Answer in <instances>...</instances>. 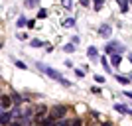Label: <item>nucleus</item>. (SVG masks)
<instances>
[{
    "label": "nucleus",
    "mask_w": 132,
    "mask_h": 126,
    "mask_svg": "<svg viewBox=\"0 0 132 126\" xmlns=\"http://www.w3.org/2000/svg\"><path fill=\"white\" fill-rule=\"evenodd\" d=\"M38 67H39V69H42V71H44V73H45V75H47V77H51L53 81L61 83V85H65V87H69V85H71V83L67 81V79H65V77H63V75H61L59 71H55V69H51V67H44V65H42V63H39Z\"/></svg>",
    "instance_id": "1"
},
{
    "label": "nucleus",
    "mask_w": 132,
    "mask_h": 126,
    "mask_svg": "<svg viewBox=\"0 0 132 126\" xmlns=\"http://www.w3.org/2000/svg\"><path fill=\"white\" fill-rule=\"evenodd\" d=\"M65 112H67L65 106H63V104H57V106H53V108L50 110V118L57 122V120H61V118L65 116Z\"/></svg>",
    "instance_id": "2"
},
{
    "label": "nucleus",
    "mask_w": 132,
    "mask_h": 126,
    "mask_svg": "<svg viewBox=\"0 0 132 126\" xmlns=\"http://www.w3.org/2000/svg\"><path fill=\"white\" fill-rule=\"evenodd\" d=\"M122 49H124V47H122V44H118V41H110V44H106V53H109V55H116V53H120Z\"/></svg>",
    "instance_id": "3"
},
{
    "label": "nucleus",
    "mask_w": 132,
    "mask_h": 126,
    "mask_svg": "<svg viewBox=\"0 0 132 126\" xmlns=\"http://www.w3.org/2000/svg\"><path fill=\"white\" fill-rule=\"evenodd\" d=\"M10 122H12L10 112H2V114H0V126H8Z\"/></svg>",
    "instance_id": "4"
},
{
    "label": "nucleus",
    "mask_w": 132,
    "mask_h": 126,
    "mask_svg": "<svg viewBox=\"0 0 132 126\" xmlns=\"http://www.w3.org/2000/svg\"><path fill=\"white\" fill-rule=\"evenodd\" d=\"M114 110H118V112H122V114H132V110L128 108L126 104H114Z\"/></svg>",
    "instance_id": "5"
},
{
    "label": "nucleus",
    "mask_w": 132,
    "mask_h": 126,
    "mask_svg": "<svg viewBox=\"0 0 132 126\" xmlns=\"http://www.w3.org/2000/svg\"><path fill=\"white\" fill-rule=\"evenodd\" d=\"M110 32H112V30H110V26H101V30H99V33L101 36H103V38H110Z\"/></svg>",
    "instance_id": "6"
},
{
    "label": "nucleus",
    "mask_w": 132,
    "mask_h": 126,
    "mask_svg": "<svg viewBox=\"0 0 132 126\" xmlns=\"http://www.w3.org/2000/svg\"><path fill=\"white\" fill-rule=\"evenodd\" d=\"M55 124H57V122L51 120L50 116H47V118H44V120H39V126H55Z\"/></svg>",
    "instance_id": "7"
},
{
    "label": "nucleus",
    "mask_w": 132,
    "mask_h": 126,
    "mask_svg": "<svg viewBox=\"0 0 132 126\" xmlns=\"http://www.w3.org/2000/svg\"><path fill=\"white\" fill-rule=\"evenodd\" d=\"M12 99L10 97H0V106H10Z\"/></svg>",
    "instance_id": "8"
},
{
    "label": "nucleus",
    "mask_w": 132,
    "mask_h": 126,
    "mask_svg": "<svg viewBox=\"0 0 132 126\" xmlns=\"http://www.w3.org/2000/svg\"><path fill=\"white\" fill-rule=\"evenodd\" d=\"M118 6H120L122 12H126L128 10V0H118Z\"/></svg>",
    "instance_id": "9"
},
{
    "label": "nucleus",
    "mask_w": 132,
    "mask_h": 126,
    "mask_svg": "<svg viewBox=\"0 0 132 126\" xmlns=\"http://www.w3.org/2000/svg\"><path fill=\"white\" fill-rule=\"evenodd\" d=\"M116 79H118V83H120V85H128V83H130V79H128V77H124V75H118Z\"/></svg>",
    "instance_id": "10"
},
{
    "label": "nucleus",
    "mask_w": 132,
    "mask_h": 126,
    "mask_svg": "<svg viewBox=\"0 0 132 126\" xmlns=\"http://www.w3.org/2000/svg\"><path fill=\"white\" fill-rule=\"evenodd\" d=\"M30 45H32V47H42V45H44V41H39V39H32V41H30Z\"/></svg>",
    "instance_id": "11"
},
{
    "label": "nucleus",
    "mask_w": 132,
    "mask_h": 126,
    "mask_svg": "<svg viewBox=\"0 0 132 126\" xmlns=\"http://www.w3.org/2000/svg\"><path fill=\"white\" fill-rule=\"evenodd\" d=\"M87 55H89V57H97V49H95L93 45H91V47L87 49Z\"/></svg>",
    "instance_id": "12"
},
{
    "label": "nucleus",
    "mask_w": 132,
    "mask_h": 126,
    "mask_svg": "<svg viewBox=\"0 0 132 126\" xmlns=\"http://www.w3.org/2000/svg\"><path fill=\"white\" fill-rule=\"evenodd\" d=\"M110 59H112L114 65H120V55H118V53H116V55H110Z\"/></svg>",
    "instance_id": "13"
},
{
    "label": "nucleus",
    "mask_w": 132,
    "mask_h": 126,
    "mask_svg": "<svg viewBox=\"0 0 132 126\" xmlns=\"http://www.w3.org/2000/svg\"><path fill=\"white\" fill-rule=\"evenodd\" d=\"M38 2L39 0H26V6L28 8H34V6H38Z\"/></svg>",
    "instance_id": "14"
},
{
    "label": "nucleus",
    "mask_w": 132,
    "mask_h": 126,
    "mask_svg": "<svg viewBox=\"0 0 132 126\" xmlns=\"http://www.w3.org/2000/svg\"><path fill=\"white\" fill-rule=\"evenodd\" d=\"M63 49H65L67 53H73V51H75V45H73V44H67L65 47H63Z\"/></svg>",
    "instance_id": "15"
},
{
    "label": "nucleus",
    "mask_w": 132,
    "mask_h": 126,
    "mask_svg": "<svg viewBox=\"0 0 132 126\" xmlns=\"http://www.w3.org/2000/svg\"><path fill=\"white\" fill-rule=\"evenodd\" d=\"M103 2H105V0H95V10H101V8H103Z\"/></svg>",
    "instance_id": "16"
},
{
    "label": "nucleus",
    "mask_w": 132,
    "mask_h": 126,
    "mask_svg": "<svg viewBox=\"0 0 132 126\" xmlns=\"http://www.w3.org/2000/svg\"><path fill=\"white\" fill-rule=\"evenodd\" d=\"M45 16H47V10H44V8H42V10L38 12V18H42V20H44Z\"/></svg>",
    "instance_id": "17"
},
{
    "label": "nucleus",
    "mask_w": 132,
    "mask_h": 126,
    "mask_svg": "<svg viewBox=\"0 0 132 126\" xmlns=\"http://www.w3.org/2000/svg\"><path fill=\"white\" fill-rule=\"evenodd\" d=\"M12 100H14V103H22V97H20V95H12Z\"/></svg>",
    "instance_id": "18"
},
{
    "label": "nucleus",
    "mask_w": 132,
    "mask_h": 126,
    "mask_svg": "<svg viewBox=\"0 0 132 126\" xmlns=\"http://www.w3.org/2000/svg\"><path fill=\"white\" fill-rule=\"evenodd\" d=\"M95 81L101 85V83H105V77H103V75H95Z\"/></svg>",
    "instance_id": "19"
},
{
    "label": "nucleus",
    "mask_w": 132,
    "mask_h": 126,
    "mask_svg": "<svg viewBox=\"0 0 132 126\" xmlns=\"http://www.w3.org/2000/svg\"><path fill=\"white\" fill-rule=\"evenodd\" d=\"M14 63H16V67H20V69H26V63H24V61H14Z\"/></svg>",
    "instance_id": "20"
},
{
    "label": "nucleus",
    "mask_w": 132,
    "mask_h": 126,
    "mask_svg": "<svg viewBox=\"0 0 132 126\" xmlns=\"http://www.w3.org/2000/svg\"><path fill=\"white\" fill-rule=\"evenodd\" d=\"M69 126H81V120H79V118H75V120L69 122Z\"/></svg>",
    "instance_id": "21"
},
{
    "label": "nucleus",
    "mask_w": 132,
    "mask_h": 126,
    "mask_svg": "<svg viewBox=\"0 0 132 126\" xmlns=\"http://www.w3.org/2000/svg\"><path fill=\"white\" fill-rule=\"evenodd\" d=\"M26 24H28L26 18H18V26H26Z\"/></svg>",
    "instance_id": "22"
},
{
    "label": "nucleus",
    "mask_w": 132,
    "mask_h": 126,
    "mask_svg": "<svg viewBox=\"0 0 132 126\" xmlns=\"http://www.w3.org/2000/svg\"><path fill=\"white\" fill-rule=\"evenodd\" d=\"M103 65H105V69H106V71L110 73V65H109V63H106V59H103Z\"/></svg>",
    "instance_id": "23"
},
{
    "label": "nucleus",
    "mask_w": 132,
    "mask_h": 126,
    "mask_svg": "<svg viewBox=\"0 0 132 126\" xmlns=\"http://www.w3.org/2000/svg\"><path fill=\"white\" fill-rule=\"evenodd\" d=\"M55 126H69V122H67V120H61V122H57Z\"/></svg>",
    "instance_id": "24"
},
{
    "label": "nucleus",
    "mask_w": 132,
    "mask_h": 126,
    "mask_svg": "<svg viewBox=\"0 0 132 126\" xmlns=\"http://www.w3.org/2000/svg\"><path fill=\"white\" fill-rule=\"evenodd\" d=\"M75 73H77V77H83V75H85V71H81V69H75Z\"/></svg>",
    "instance_id": "25"
},
{
    "label": "nucleus",
    "mask_w": 132,
    "mask_h": 126,
    "mask_svg": "<svg viewBox=\"0 0 132 126\" xmlns=\"http://www.w3.org/2000/svg\"><path fill=\"white\" fill-rule=\"evenodd\" d=\"M81 4L83 6H89V0H81Z\"/></svg>",
    "instance_id": "26"
},
{
    "label": "nucleus",
    "mask_w": 132,
    "mask_h": 126,
    "mask_svg": "<svg viewBox=\"0 0 132 126\" xmlns=\"http://www.w3.org/2000/svg\"><path fill=\"white\" fill-rule=\"evenodd\" d=\"M10 126H22L20 122H10Z\"/></svg>",
    "instance_id": "27"
},
{
    "label": "nucleus",
    "mask_w": 132,
    "mask_h": 126,
    "mask_svg": "<svg viewBox=\"0 0 132 126\" xmlns=\"http://www.w3.org/2000/svg\"><path fill=\"white\" fill-rule=\"evenodd\" d=\"M103 126H112V124H110V122H105V124H103Z\"/></svg>",
    "instance_id": "28"
},
{
    "label": "nucleus",
    "mask_w": 132,
    "mask_h": 126,
    "mask_svg": "<svg viewBox=\"0 0 132 126\" xmlns=\"http://www.w3.org/2000/svg\"><path fill=\"white\" fill-rule=\"evenodd\" d=\"M124 95H128V97H130V99H132V93H124Z\"/></svg>",
    "instance_id": "29"
},
{
    "label": "nucleus",
    "mask_w": 132,
    "mask_h": 126,
    "mask_svg": "<svg viewBox=\"0 0 132 126\" xmlns=\"http://www.w3.org/2000/svg\"><path fill=\"white\" fill-rule=\"evenodd\" d=\"M130 63H132V55H130Z\"/></svg>",
    "instance_id": "30"
},
{
    "label": "nucleus",
    "mask_w": 132,
    "mask_h": 126,
    "mask_svg": "<svg viewBox=\"0 0 132 126\" xmlns=\"http://www.w3.org/2000/svg\"><path fill=\"white\" fill-rule=\"evenodd\" d=\"M130 81H132V77H130Z\"/></svg>",
    "instance_id": "31"
},
{
    "label": "nucleus",
    "mask_w": 132,
    "mask_h": 126,
    "mask_svg": "<svg viewBox=\"0 0 132 126\" xmlns=\"http://www.w3.org/2000/svg\"><path fill=\"white\" fill-rule=\"evenodd\" d=\"M130 2H132V0H130Z\"/></svg>",
    "instance_id": "32"
}]
</instances>
